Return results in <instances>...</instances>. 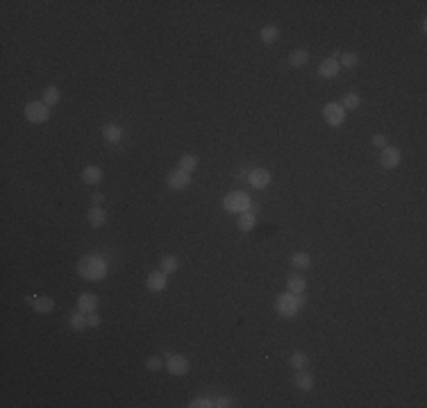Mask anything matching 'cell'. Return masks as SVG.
Here are the masks:
<instances>
[{"mask_svg":"<svg viewBox=\"0 0 427 408\" xmlns=\"http://www.w3.org/2000/svg\"><path fill=\"white\" fill-rule=\"evenodd\" d=\"M77 270L84 279H91V281H98L107 275V263L102 261L100 256H84L80 263H77Z\"/></svg>","mask_w":427,"mask_h":408,"instance_id":"6da1fadb","label":"cell"},{"mask_svg":"<svg viewBox=\"0 0 427 408\" xmlns=\"http://www.w3.org/2000/svg\"><path fill=\"white\" fill-rule=\"evenodd\" d=\"M252 199H250L248 193H243V190H232V193H227L225 197H223V209L230 213H241V211H248L250 207H252Z\"/></svg>","mask_w":427,"mask_h":408,"instance_id":"7a4b0ae2","label":"cell"},{"mask_svg":"<svg viewBox=\"0 0 427 408\" xmlns=\"http://www.w3.org/2000/svg\"><path fill=\"white\" fill-rule=\"evenodd\" d=\"M302 304H304V297L293 295V293H289V295L284 293V295H280V297H277L275 306H277V313H280L282 317H293Z\"/></svg>","mask_w":427,"mask_h":408,"instance_id":"3957f363","label":"cell"},{"mask_svg":"<svg viewBox=\"0 0 427 408\" xmlns=\"http://www.w3.org/2000/svg\"><path fill=\"white\" fill-rule=\"evenodd\" d=\"M25 118L30 122H34V125H41V122H45L50 118V107L43 102H30L25 104Z\"/></svg>","mask_w":427,"mask_h":408,"instance_id":"277c9868","label":"cell"},{"mask_svg":"<svg viewBox=\"0 0 427 408\" xmlns=\"http://www.w3.org/2000/svg\"><path fill=\"white\" fill-rule=\"evenodd\" d=\"M323 118H325L327 125L339 127V125H343V120H345V109L341 107V102H327L325 107H323Z\"/></svg>","mask_w":427,"mask_h":408,"instance_id":"5b68a950","label":"cell"},{"mask_svg":"<svg viewBox=\"0 0 427 408\" xmlns=\"http://www.w3.org/2000/svg\"><path fill=\"white\" fill-rule=\"evenodd\" d=\"M166 370L171 372L173 376H184L186 372H189V361H186V356H182V354H168Z\"/></svg>","mask_w":427,"mask_h":408,"instance_id":"8992f818","label":"cell"},{"mask_svg":"<svg viewBox=\"0 0 427 408\" xmlns=\"http://www.w3.org/2000/svg\"><path fill=\"white\" fill-rule=\"evenodd\" d=\"M166 184H168V188H171V190H184L186 186L191 184V175L177 168V170H173L171 175L166 177Z\"/></svg>","mask_w":427,"mask_h":408,"instance_id":"52a82bcc","label":"cell"},{"mask_svg":"<svg viewBox=\"0 0 427 408\" xmlns=\"http://www.w3.org/2000/svg\"><path fill=\"white\" fill-rule=\"evenodd\" d=\"M380 166L386 168V170H391V168H398L400 166V150L398 148H382L380 152Z\"/></svg>","mask_w":427,"mask_h":408,"instance_id":"ba28073f","label":"cell"},{"mask_svg":"<svg viewBox=\"0 0 427 408\" xmlns=\"http://www.w3.org/2000/svg\"><path fill=\"white\" fill-rule=\"evenodd\" d=\"M271 172L268 170H263V168H254V170H250V175H248V181H250V186H254V188H266L268 184H271Z\"/></svg>","mask_w":427,"mask_h":408,"instance_id":"9c48e42d","label":"cell"},{"mask_svg":"<svg viewBox=\"0 0 427 408\" xmlns=\"http://www.w3.org/2000/svg\"><path fill=\"white\" fill-rule=\"evenodd\" d=\"M339 61H336L334 57H327L321 61V66H318V75L323 77V80H332V77L339 75Z\"/></svg>","mask_w":427,"mask_h":408,"instance_id":"30bf717a","label":"cell"},{"mask_svg":"<svg viewBox=\"0 0 427 408\" xmlns=\"http://www.w3.org/2000/svg\"><path fill=\"white\" fill-rule=\"evenodd\" d=\"M145 286H148V290H152V293H162V290L166 288V272H162V270L150 272V275L145 277Z\"/></svg>","mask_w":427,"mask_h":408,"instance_id":"8fae6325","label":"cell"},{"mask_svg":"<svg viewBox=\"0 0 427 408\" xmlns=\"http://www.w3.org/2000/svg\"><path fill=\"white\" fill-rule=\"evenodd\" d=\"M77 308H80L82 313H93L95 308H98V297H95L93 293H82L80 297H77Z\"/></svg>","mask_w":427,"mask_h":408,"instance_id":"7c38bea8","label":"cell"},{"mask_svg":"<svg viewBox=\"0 0 427 408\" xmlns=\"http://www.w3.org/2000/svg\"><path fill=\"white\" fill-rule=\"evenodd\" d=\"M82 179H84V184L95 186L102 181V170H100L98 166H86L84 170H82Z\"/></svg>","mask_w":427,"mask_h":408,"instance_id":"4fadbf2b","label":"cell"},{"mask_svg":"<svg viewBox=\"0 0 427 408\" xmlns=\"http://www.w3.org/2000/svg\"><path fill=\"white\" fill-rule=\"evenodd\" d=\"M86 220H89L91 227H102L104 220H107V211L100 207H91L89 213H86Z\"/></svg>","mask_w":427,"mask_h":408,"instance_id":"5bb4252c","label":"cell"},{"mask_svg":"<svg viewBox=\"0 0 427 408\" xmlns=\"http://www.w3.org/2000/svg\"><path fill=\"white\" fill-rule=\"evenodd\" d=\"M102 136H104V141H107V143L116 145L118 141L123 139V129L118 125H114V122H109V125L102 127Z\"/></svg>","mask_w":427,"mask_h":408,"instance_id":"9a60e30c","label":"cell"},{"mask_svg":"<svg viewBox=\"0 0 427 408\" xmlns=\"http://www.w3.org/2000/svg\"><path fill=\"white\" fill-rule=\"evenodd\" d=\"M32 306H34V311H36V313L45 315V313H50V311L55 308V299H52V297H45V295H41V297H34Z\"/></svg>","mask_w":427,"mask_h":408,"instance_id":"2e32d148","label":"cell"},{"mask_svg":"<svg viewBox=\"0 0 427 408\" xmlns=\"http://www.w3.org/2000/svg\"><path fill=\"white\" fill-rule=\"evenodd\" d=\"M295 385H298L300 390H304V392H309V390L313 388V376L304 370H295Z\"/></svg>","mask_w":427,"mask_h":408,"instance_id":"e0dca14e","label":"cell"},{"mask_svg":"<svg viewBox=\"0 0 427 408\" xmlns=\"http://www.w3.org/2000/svg\"><path fill=\"white\" fill-rule=\"evenodd\" d=\"M286 288H289V293L300 295V293H304V288H307V281H304V277H300V275H291L289 281H286Z\"/></svg>","mask_w":427,"mask_h":408,"instance_id":"ac0fdd59","label":"cell"},{"mask_svg":"<svg viewBox=\"0 0 427 408\" xmlns=\"http://www.w3.org/2000/svg\"><path fill=\"white\" fill-rule=\"evenodd\" d=\"M236 227H239L241 231H250L254 227V213L250 211H241L239 213V218H236Z\"/></svg>","mask_w":427,"mask_h":408,"instance_id":"d6986e66","label":"cell"},{"mask_svg":"<svg viewBox=\"0 0 427 408\" xmlns=\"http://www.w3.org/2000/svg\"><path fill=\"white\" fill-rule=\"evenodd\" d=\"M307 61H309V52H307V50H293V52L289 54V63L293 68L307 66Z\"/></svg>","mask_w":427,"mask_h":408,"instance_id":"ffe728a7","label":"cell"},{"mask_svg":"<svg viewBox=\"0 0 427 408\" xmlns=\"http://www.w3.org/2000/svg\"><path fill=\"white\" fill-rule=\"evenodd\" d=\"M68 326H71L73 331H82L86 326V313H82V311L71 313V315H68Z\"/></svg>","mask_w":427,"mask_h":408,"instance_id":"44dd1931","label":"cell"},{"mask_svg":"<svg viewBox=\"0 0 427 408\" xmlns=\"http://www.w3.org/2000/svg\"><path fill=\"white\" fill-rule=\"evenodd\" d=\"M177 267H180V261H177V256H164V258H159V270L162 272H166V275H171V272H175Z\"/></svg>","mask_w":427,"mask_h":408,"instance_id":"7402d4cb","label":"cell"},{"mask_svg":"<svg viewBox=\"0 0 427 408\" xmlns=\"http://www.w3.org/2000/svg\"><path fill=\"white\" fill-rule=\"evenodd\" d=\"M177 168L191 175V172L198 168V157H193V154H184V157L180 159V163H177Z\"/></svg>","mask_w":427,"mask_h":408,"instance_id":"603a6c76","label":"cell"},{"mask_svg":"<svg viewBox=\"0 0 427 408\" xmlns=\"http://www.w3.org/2000/svg\"><path fill=\"white\" fill-rule=\"evenodd\" d=\"M43 104H48V107H55V104L59 102V89L57 86H45L43 89V100H41Z\"/></svg>","mask_w":427,"mask_h":408,"instance_id":"cb8c5ba5","label":"cell"},{"mask_svg":"<svg viewBox=\"0 0 427 408\" xmlns=\"http://www.w3.org/2000/svg\"><path fill=\"white\" fill-rule=\"evenodd\" d=\"M291 265L298 267V270H304V267L311 265V258H309L307 252H298V254H293V256H291Z\"/></svg>","mask_w":427,"mask_h":408,"instance_id":"d4e9b609","label":"cell"},{"mask_svg":"<svg viewBox=\"0 0 427 408\" xmlns=\"http://www.w3.org/2000/svg\"><path fill=\"white\" fill-rule=\"evenodd\" d=\"M277 36H280V30H277L275 25H266V27H263V30H261V41H263V43H266V45L275 43V41H277Z\"/></svg>","mask_w":427,"mask_h":408,"instance_id":"484cf974","label":"cell"},{"mask_svg":"<svg viewBox=\"0 0 427 408\" xmlns=\"http://www.w3.org/2000/svg\"><path fill=\"white\" fill-rule=\"evenodd\" d=\"M289 363H291V367H295V370H304V367L309 365V358H307V354L295 352V354H291Z\"/></svg>","mask_w":427,"mask_h":408,"instance_id":"4316f807","label":"cell"},{"mask_svg":"<svg viewBox=\"0 0 427 408\" xmlns=\"http://www.w3.org/2000/svg\"><path fill=\"white\" fill-rule=\"evenodd\" d=\"M339 68H354L359 63V57L354 52H341L339 54Z\"/></svg>","mask_w":427,"mask_h":408,"instance_id":"83f0119b","label":"cell"},{"mask_svg":"<svg viewBox=\"0 0 427 408\" xmlns=\"http://www.w3.org/2000/svg\"><path fill=\"white\" fill-rule=\"evenodd\" d=\"M359 104H361V98L357 93H345L343 100H341V107L343 109H359Z\"/></svg>","mask_w":427,"mask_h":408,"instance_id":"f1b7e54d","label":"cell"},{"mask_svg":"<svg viewBox=\"0 0 427 408\" xmlns=\"http://www.w3.org/2000/svg\"><path fill=\"white\" fill-rule=\"evenodd\" d=\"M145 367H148L150 372H159L162 367H166V363L162 361V356H157V354H154V356H150L148 361H145Z\"/></svg>","mask_w":427,"mask_h":408,"instance_id":"f546056e","label":"cell"},{"mask_svg":"<svg viewBox=\"0 0 427 408\" xmlns=\"http://www.w3.org/2000/svg\"><path fill=\"white\" fill-rule=\"evenodd\" d=\"M214 406L216 408H227V406H234L230 397H214Z\"/></svg>","mask_w":427,"mask_h":408,"instance_id":"4dcf8cb0","label":"cell"},{"mask_svg":"<svg viewBox=\"0 0 427 408\" xmlns=\"http://www.w3.org/2000/svg\"><path fill=\"white\" fill-rule=\"evenodd\" d=\"M100 322H102V320H100V315L95 311L86 313V326H100Z\"/></svg>","mask_w":427,"mask_h":408,"instance_id":"1f68e13d","label":"cell"},{"mask_svg":"<svg viewBox=\"0 0 427 408\" xmlns=\"http://www.w3.org/2000/svg\"><path fill=\"white\" fill-rule=\"evenodd\" d=\"M191 406L193 408H209V406H214V399H193Z\"/></svg>","mask_w":427,"mask_h":408,"instance_id":"d6a6232c","label":"cell"},{"mask_svg":"<svg viewBox=\"0 0 427 408\" xmlns=\"http://www.w3.org/2000/svg\"><path fill=\"white\" fill-rule=\"evenodd\" d=\"M372 145H375V148H380V150L386 148V139L382 134H375V136H372Z\"/></svg>","mask_w":427,"mask_h":408,"instance_id":"836d02e7","label":"cell"},{"mask_svg":"<svg viewBox=\"0 0 427 408\" xmlns=\"http://www.w3.org/2000/svg\"><path fill=\"white\" fill-rule=\"evenodd\" d=\"M102 199H104V195H102V193H93V197H91V202H93V204H100V202H102Z\"/></svg>","mask_w":427,"mask_h":408,"instance_id":"e575fe53","label":"cell"}]
</instances>
